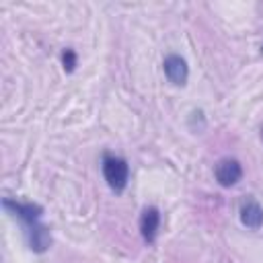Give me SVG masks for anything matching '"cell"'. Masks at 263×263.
<instances>
[{
    "mask_svg": "<svg viewBox=\"0 0 263 263\" xmlns=\"http://www.w3.org/2000/svg\"><path fill=\"white\" fill-rule=\"evenodd\" d=\"M261 140H263V127H261Z\"/></svg>",
    "mask_w": 263,
    "mask_h": 263,
    "instance_id": "9",
    "label": "cell"
},
{
    "mask_svg": "<svg viewBox=\"0 0 263 263\" xmlns=\"http://www.w3.org/2000/svg\"><path fill=\"white\" fill-rule=\"evenodd\" d=\"M162 70H164V76L171 84L175 86H183L187 84V78H189V66L185 62V58H181L179 53H168L162 62Z\"/></svg>",
    "mask_w": 263,
    "mask_h": 263,
    "instance_id": "4",
    "label": "cell"
},
{
    "mask_svg": "<svg viewBox=\"0 0 263 263\" xmlns=\"http://www.w3.org/2000/svg\"><path fill=\"white\" fill-rule=\"evenodd\" d=\"M2 205L4 210H8L12 216H16L25 228L29 226H35L41 222V216H43V208L39 203H33V201H16V199H10V197H4L2 199Z\"/></svg>",
    "mask_w": 263,
    "mask_h": 263,
    "instance_id": "2",
    "label": "cell"
},
{
    "mask_svg": "<svg viewBox=\"0 0 263 263\" xmlns=\"http://www.w3.org/2000/svg\"><path fill=\"white\" fill-rule=\"evenodd\" d=\"M158 228H160V210L154 205L144 208L140 214V234H142L144 242L152 245L156 240Z\"/></svg>",
    "mask_w": 263,
    "mask_h": 263,
    "instance_id": "5",
    "label": "cell"
},
{
    "mask_svg": "<svg viewBox=\"0 0 263 263\" xmlns=\"http://www.w3.org/2000/svg\"><path fill=\"white\" fill-rule=\"evenodd\" d=\"M214 177L220 187H234L242 179V164L232 156H224L214 166Z\"/></svg>",
    "mask_w": 263,
    "mask_h": 263,
    "instance_id": "3",
    "label": "cell"
},
{
    "mask_svg": "<svg viewBox=\"0 0 263 263\" xmlns=\"http://www.w3.org/2000/svg\"><path fill=\"white\" fill-rule=\"evenodd\" d=\"M238 218H240V224L247 226L249 230H259V228L263 226V208L259 205L257 199L247 197V199L240 203Z\"/></svg>",
    "mask_w": 263,
    "mask_h": 263,
    "instance_id": "6",
    "label": "cell"
},
{
    "mask_svg": "<svg viewBox=\"0 0 263 263\" xmlns=\"http://www.w3.org/2000/svg\"><path fill=\"white\" fill-rule=\"evenodd\" d=\"M101 171H103V177L111 191H115V193L125 191V187L129 183V164L125 158L107 152L101 158Z\"/></svg>",
    "mask_w": 263,
    "mask_h": 263,
    "instance_id": "1",
    "label": "cell"
},
{
    "mask_svg": "<svg viewBox=\"0 0 263 263\" xmlns=\"http://www.w3.org/2000/svg\"><path fill=\"white\" fill-rule=\"evenodd\" d=\"M25 236H27V242H29V249L33 253H45L49 247H51V232L45 224H35V226H29L25 228Z\"/></svg>",
    "mask_w": 263,
    "mask_h": 263,
    "instance_id": "7",
    "label": "cell"
},
{
    "mask_svg": "<svg viewBox=\"0 0 263 263\" xmlns=\"http://www.w3.org/2000/svg\"><path fill=\"white\" fill-rule=\"evenodd\" d=\"M76 64H78L76 51H74L72 47H66V49L62 51V66H64V70H66V72H74Z\"/></svg>",
    "mask_w": 263,
    "mask_h": 263,
    "instance_id": "8",
    "label": "cell"
},
{
    "mask_svg": "<svg viewBox=\"0 0 263 263\" xmlns=\"http://www.w3.org/2000/svg\"><path fill=\"white\" fill-rule=\"evenodd\" d=\"M261 49H263V45H261Z\"/></svg>",
    "mask_w": 263,
    "mask_h": 263,
    "instance_id": "10",
    "label": "cell"
}]
</instances>
